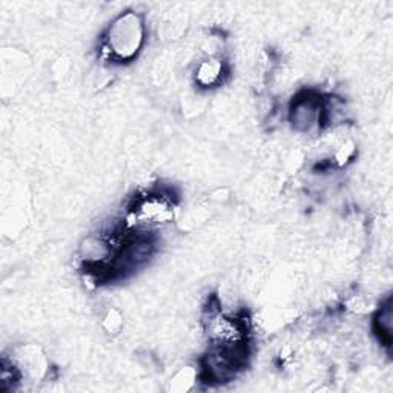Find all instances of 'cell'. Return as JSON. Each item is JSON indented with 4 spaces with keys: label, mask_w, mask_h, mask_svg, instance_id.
<instances>
[{
    "label": "cell",
    "mask_w": 393,
    "mask_h": 393,
    "mask_svg": "<svg viewBox=\"0 0 393 393\" xmlns=\"http://www.w3.org/2000/svg\"><path fill=\"white\" fill-rule=\"evenodd\" d=\"M145 43L143 19L132 11L119 16L108 28L103 38V56L114 63H130Z\"/></svg>",
    "instance_id": "1"
},
{
    "label": "cell",
    "mask_w": 393,
    "mask_h": 393,
    "mask_svg": "<svg viewBox=\"0 0 393 393\" xmlns=\"http://www.w3.org/2000/svg\"><path fill=\"white\" fill-rule=\"evenodd\" d=\"M175 204L171 197L164 194H147L137 199L130 211V226L151 228L172 221Z\"/></svg>",
    "instance_id": "2"
},
{
    "label": "cell",
    "mask_w": 393,
    "mask_h": 393,
    "mask_svg": "<svg viewBox=\"0 0 393 393\" xmlns=\"http://www.w3.org/2000/svg\"><path fill=\"white\" fill-rule=\"evenodd\" d=\"M226 74V65L221 58L212 57L197 66L195 83L201 88H215Z\"/></svg>",
    "instance_id": "3"
},
{
    "label": "cell",
    "mask_w": 393,
    "mask_h": 393,
    "mask_svg": "<svg viewBox=\"0 0 393 393\" xmlns=\"http://www.w3.org/2000/svg\"><path fill=\"white\" fill-rule=\"evenodd\" d=\"M321 115V106L320 102L315 98L306 97V98H297L295 102V108L292 110V120L297 126L309 127L313 125L317 119Z\"/></svg>",
    "instance_id": "4"
},
{
    "label": "cell",
    "mask_w": 393,
    "mask_h": 393,
    "mask_svg": "<svg viewBox=\"0 0 393 393\" xmlns=\"http://www.w3.org/2000/svg\"><path fill=\"white\" fill-rule=\"evenodd\" d=\"M373 329L378 335L379 341L384 344V346L390 347L392 344V304L390 301L386 304L384 308H381L378 315L375 317V323H373Z\"/></svg>",
    "instance_id": "5"
},
{
    "label": "cell",
    "mask_w": 393,
    "mask_h": 393,
    "mask_svg": "<svg viewBox=\"0 0 393 393\" xmlns=\"http://www.w3.org/2000/svg\"><path fill=\"white\" fill-rule=\"evenodd\" d=\"M197 381V370L194 367H183L180 372L175 373V377L171 379L169 390L177 393L189 392Z\"/></svg>",
    "instance_id": "6"
},
{
    "label": "cell",
    "mask_w": 393,
    "mask_h": 393,
    "mask_svg": "<svg viewBox=\"0 0 393 393\" xmlns=\"http://www.w3.org/2000/svg\"><path fill=\"white\" fill-rule=\"evenodd\" d=\"M123 328V317L122 313L119 310L115 309H111L108 310V313L103 318V329L108 332V333H119Z\"/></svg>",
    "instance_id": "7"
},
{
    "label": "cell",
    "mask_w": 393,
    "mask_h": 393,
    "mask_svg": "<svg viewBox=\"0 0 393 393\" xmlns=\"http://www.w3.org/2000/svg\"><path fill=\"white\" fill-rule=\"evenodd\" d=\"M353 155H355V146H353L352 143H346L338 150V152L335 155V160L340 166H344L353 159Z\"/></svg>",
    "instance_id": "8"
}]
</instances>
